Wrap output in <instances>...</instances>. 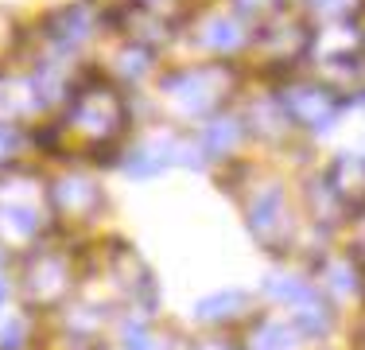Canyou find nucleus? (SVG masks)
Instances as JSON below:
<instances>
[{
    "instance_id": "f257e3e1",
    "label": "nucleus",
    "mask_w": 365,
    "mask_h": 350,
    "mask_svg": "<svg viewBox=\"0 0 365 350\" xmlns=\"http://www.w3.org/2000/svg\"><path fill=\"white\" fill-rule=\"evenodd\" d=\"M125 98L106 82L78 86L71 105H66V133H74L86 144H109L125 129Z\"/></svg>"
},
{
    "instance_id": "f03ea898",
    "label": "nucleus",
    "mask_w": 365,
    "mask_h": 350,
    "mask_svg": "<svg viewBox=\"0 0 365 350\" xmlns=\"http://www.w3.org/2000/svg\"><path fill=\"white\" fill-rule=\"evenodd\" d=\"M71 261L63 257V253H51L43 249L36 261H31L28 269V296L31 304H39V308H58V304L71 296Z\"/></svg>"
},
{
    "instance_id": "7ed1b4c3",
    "label": "nucleus",
    "mask_w": 365,
    "mask_h": 350,
    "mask_svg": "<svg viewBox=\"0 0 365 350\" xmlns=\"http://www.w3.org/2000/svg\"><path fill=\"white\" fill-rule=\"evenodd\" d=\"M101 203H106L101 187L90 179H82V175H66V179H58L55 191H51V206L66 218H93L101 210Z\"/></svg>"
},
{
    "instance_id": "20e7f679",
    "label": "nucleus",
    "mask_w": 365,
    "mask_h": 350,
    "mask_svg": "<svg viewBox=\"0 0 365 350\" xmlns=\"http://www.w3.org/2000/svg\"><path fill=\"white\" fill-rule=\"evenodd\" d=\"M47 35L58 43L63 51H78L86 39L93 35V12L86 4H71V8H58L55 16L47 20Z\"/></svg>"
},
{
    "instance_id": "39448f33",
    "label": "nucleus",
    "mask_w": 365,
    "mask_h": 350,
    "mask_svg": "<svg viewBox=\"0 0 365 350\" xmlns=\"http://www.w3.org/2000/svg\"><path fill=\"white\" fill-rule=\"evenodd\" d=\"M168 160H171V156L163 152L160 144H144V148H136V152L128 156V171H133V175H155Z\"/></svg>"
},
{
    "instance_id": "423d86ee",
    "label": "nucleus",
    "mask_w": 365,
    "mask_h": 350,
    "mask_svg": "<svg viewBox=\"0 0 365 350\" xmlns=\"http://www.w3.org/2000/svg\"><path fill=\"white\" fill-rule=\"evenodd\" d=\"M206 43H210L214 51L237 47V43H241L237 24H233V20H225V16H218V20H210V28H206Z\"/></svg>"
},
{
    "instance_id": "0eeeda50",
    "label": "nucleus",
    "mask_w": 365,
    "mask_h": 350,
    "mask_svg": "<svg viewBox=\"0 0 365 350\" xmlns=\"http://www.w3.org/2000/svg\"><path fill=\"white\" fill-rule=\"evenodd\" d=\"M12 148H16V133L0 121V164H8V156H12Z\"/></svg>"
},
{
    "instance_id": "6e6552de",
    "label": "nucleus",
    "mask_w": 365,
    "mask_h": 350,
    "mask_svg": "<svg viewBox=\"0 0 365 350\" xmlns=\"http://www.w3.org/2000/svg\"><path fill=\"white\" fill-rule=\"evenodd\" d=\"M4 296H8V276H4V269H0V308H4Z\"/></svg>"
}]
</instances>
